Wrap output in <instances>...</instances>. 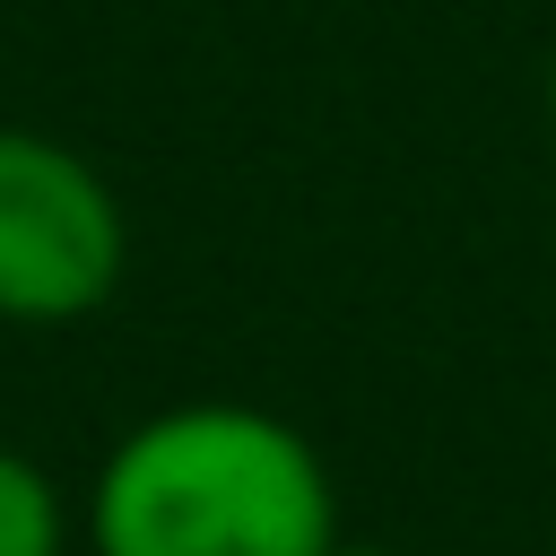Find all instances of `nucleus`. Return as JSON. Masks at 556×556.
I'll return each mask as SVG.
<instances>
[{"instance_id":"nucleus-5","label":"nucleus","mask_w":556,"mask_h":556,"mask_svg":"<svg viewBox=\"0 0 556 556\" xmlns=\"http://www.w3.org/2000/svg\"><path fill=\"white\" fill-rule=\"evenodd\" d=\"M539 96H547V122H556V43H547V78H539Z\"/></svg>"},{"instance_id":"nucleus-4","label":"nucleus","mask_w":556,"mask_h":556,"mask_svg":"<svg viewBox=\"0 0 556 556\" xmlns=\"http://www.w3.org/2000/svg\"><path fill=\"white\" fill-rule=\"evenodd\" d=\"M330 556H400V547H382V539H348V530H339V547H330Z\"/></svg>"},{"instance_id":"nucleus-3","label":"nucleus","mask_w":556,"mask_h":556,"mask_svg":"<svg viewBox=\"0 0 556 556\" xmlns=\"http://www.w3.org/2000/svg\"><path fill=\"white\" fill-rule=\"evenodd\" d=\"M0 556H70V495L17 443H0Z\"/></svg>"},{"instance_id":"nucleus-1","label":"nucleus","mask_w":556,"mask_h":556,"mask_svg":"<svg viewBox=\"0 0 556 556\" xmlns=\"http://www.w3.org/2000/svg\"><path fill=\"white\" fill-rule=\"evenodd\" d=\"M87 556H330L339 478L261 400H174L113 434L78 504Z\"/></svg>"},{"instance_id":"nucleus-2","label":"nucleus","mask_w":556,"mask_h":556,"mask_svg":"<svg viewBox=\"0 0 556 556\" xmlns=\"http://www.w3.org/2000/svg\"><path fill=\"white\" fill-rule=\"evenodd\" d=\"M130 208L104 165L35 122H0V321L61 330L122 295Z\"/></svg>"}]
</instances>
